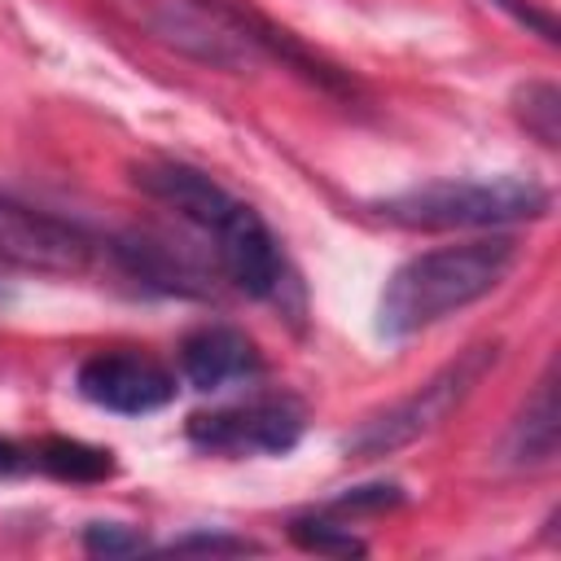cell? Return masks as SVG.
Returning <instances> with one entry per match:
<instances>
[{
    "label": "cell",
    "instance_id": "cell-6",
    "mask_svg": "<svg viewBox=\"0 0 561 561\" xmlns=\"http://www.w3.org/2000/svg\"><path fill=\"white\" fill-rule=\"evenodd\" d=\"M206 237H215L219 267L228 272V280L237 289H245L250 298H276L285 289L289 272H285L280 241L272 237V228L259 219L254 206L237 202Z\"/></svg>",
    "mask_w": 561,
    "mask_h": 561
},
{
    "label": "cell",
    "instance_id": "cell-5",
    "mask_svg": "<svg viewBox=\"0 0 561 561\" xmlns=\"http://www.w3.org/2000/svg\"><path fill=\"white\" fill-rule=\"evenodd\" d=\"M0 259L13 267H26V272L70 276V272L88 267L92 241L75 224L0 193Z\"/></svg>",
    "mask_w": 561,
    "mask_h": 561
},
{
    "label": "cell",
    "instance_id": "cell-16",
    "mask_svg": "<svg viewBox=\"0 0 561 561\" xmlns=\"http://www.w3.org/2000/svg\"><path fill=\"white\" fill-rule=\"evenodd\" d=\"M167 552H219V557H237V552H259V543L237 539V535H210V530H193L167 543Z\"/></svg>",
    "mask_w": 561,
    "mask_h": 561
},
{
    "label": "cell",
    "instance_id": "cell-1",
    "mask_svg": "<svg viewBox=\"0 0 561 561\" xmlns=\"http://www.w3.org/2000/svg\"><path fill=\"white\" fill-rule=\"evenodd\" d=\"M517 263L513 237H478L460 245H438L403 267L390 272L381 302H377V329L386 337H412L451 311L486 298Z\"/></svg>",
    "mask_w": 561,
    "mask_h": 561
},
{
    "label": "cell",
    "instance_id": "cell-11",
    "mask_svg": "<svg viewBox=\"0 0 561 561\" xmlns=\"http://www.w3.org/2000/svg\"><path fill=\"white\" fill-rule=\"evenodd\" d=\"M557 438H561V412H557V364H548V373L539 377L535 394L526 399V408L517 412V421L508 425L504 438V460L517 469H535L548 465L557 456Z\"/></svg>",
    "mask_w": 561,
    "mask_h": 561
},
{
    "label": "cell",
    "instance_id": "cell-10",
    "mask_svg": "<svg viewBox=\"0 0 561 561\" xmlns=\"http://www.w3.org/2000/svg\"><path fill=\"white\" fill-rule=\"evenodd\" d=\"M180 368L193 390H219L245 373H259V351L241 329L206 324L180 342Z\"/></svg>",
    "mask_w": 561,
    "mask_h": 561
},
{
    "label": "cell",
    "instance_id": "cell-4",
    "mask_svg": "<svg viewBox=\"0 0 561 561\" xmlns=\"http://www.w3.org/2000/svg\"><path fill=\"white\" fill-rule=\"evenodd\" d=\"M307 412L294 394H259L232 408L188 416V438L224 456H280L302 438Z\"/></svg>",
    "mask_w": 561,
    "mask_h": 561
},
{
    "label": "cell",
    "instance_id": "cell-8",
    "mask_svg": "<svg viewBox=\"0 0 561 561\" xmlns=\"http://www.w3.org/2000/svg\"><path fill=\"white\" fill-rule=\"evenodd\" d=\"M131 180H136L140 193H149L153 202L171 206L180 219L197 224L202 232H210V228L237 206V197H232L215 175H206L202 167L175 162V158L136 162V167H131Z\"/></svg>",
    "mask_w": 561,
    "mask_h": 561
},
{
    "label": "cell",
    "instance_id": "cell-13",
    "mask_svg": "<svg viewBox=\"0 0 561 561\" xmlns=\"http://www.w3.org/2000/svg\"><path fill=\"white\" fill-rule=\"evenodd\" d=\"M513 114L517 123L543 145V149H557L561 145V88L548 83V79H530L513 92Z\"/></svg>",
    "mask_w": 561,
    "mask_h": 561
},
{
    "label": "cell",
    "instance_id": "cell-2",
    "mask_svg": "<svg viewBox=\"0 0 561 561\" xmlns=\"http://www.w3.org/2000/svg\"><path fill=\"white\" fill-rule=\"evenodd\" d=\"M552 193L522 175L491 180H430L377 202V215L412 232H460V228H500L522 219H543Z\"/></svg>",
    "mask_w": 561,
    "mask_h": 561
},
{
    "label": "cell",
    "instance_id": "cell-17",
    "mask_svg": "<svg viewBox=\"0 0 561 561\" xmlns=\"http://www.w3.org/2000/svg\"><path fill=\"white\" fill-rule=\"evenodd\" d=\"M399 500H403L399 486H359V491L333 500V508L337 513H381V508H394Z\"/></svg>",
    "mask_w": 561,
    "mask_h": 561
},
{
    "label": "cell",
    "instance_id": "cell-19",
    "mask_svg": "<svg viewBox=\"0 0 561 561\" xmlns=\"http://www.w3.org/2000/svg\"><path fill=\"white\" fill-rule=\"evenodd\" d=\"M22 465H26L22 447H18V443H9V438H0V473H18Z\"/></svg>",
    "mask_w": 561,
    "mask_h": 561
},
{
    "label": "cell",
    "instance_id": "cell-14",
    "mask_svg": "<svg viewBox=\"0 0 561 561\" xmlns=\"http://www.w3.org/2000/svg\"><path fill=\"white\" fill-rule=\"evenodd\" d=\"M289 539L298 548H307V552H320V557H364L368 552L364 539H355L346 526H333L324 517H298V522H289Z\"/></svg>",
    "mask_w": 561,
    "mask_h": 561
},
{
    "label": "cell",
    "instance_id": "cell-9",
    "mask_svg": "<svg viewBox=\"0 0 561 561\" xmlns=\"http://www.w3.org/2000/svg\"><path fill=\"white\" fill-rule=\"evenodd\" d=\"M149 26H153L167 44H175V48H184V53H193V57L219 66V70H241V66H250V48H254V44H250L228 18H215V13H206V9L167 0V4L153 9Z\"/></svg>",
    "mask_w": 561,
    "mask_h": 561
},
{
    "label": "cell",
    "instance_id": "cell-18",
    "mask_svg": "<svg viewBox=\"0 0 561 561\" xmlns=\"http://www.w3.org/2000/svg\"><path fill=\"white\" fill-rule=\"evenodd\" d=\"M491 4H500V9H508L522 26H530L535 35H543L548 44H557V22H552V13H539L535 4H526V0H491Z\"/></svg>",
    "mask_w": 561,
    "mask_h": 561
},
{
    "label": "cell",
    "instance_id": "cell-12",
    "mask_svg": "<svg viewBox=\"0 0 561 561\" xmlns=\"http://www.w3.org/2000/svg\"><path fill=\"white\" fill-rule=\"evenodd\" d=\"M35 465L61 482H101L114 473V460L110 451L101 447H88L79 438H44L35 447Z\"/></svg>",
    "mask_w": 561,
    "mask_h": 561
},
{
    "label": "cell",
    "instance_id": "cell-3",
    "mask_svg": "<svg viewBox=\"0 0 561 561\" xmlns=\"http://www.w3.org/2000/svg\"><path fill=\"white\" fill-rule=\"evenodd\" d=\"M500 359V342H478L469 351H460L451 364H443L430 381H421L412 394H403L399 403H390L386 412L368 416L351 438H346V456L351 460H377L390 456L425 434H434L473 390L478 381L495 368Z\"/></svg>",
    "mask_w": 561,
    "mask_h": 561
},
{
    "label": "cell",
    "instance_id": "cell-7",
    "mask_svg": "<svg viewBox=\"0 0 561 561\" xmlns=\"http://www.w3.org/2000/svg\"><path fill=\"white\" fill-rule=\"evenodd\" d=\"M79 394L105 412L145 416L175 399V377L145 355H92L75 377Z\"/></svg>",
    "mask_w": 561,
    "mask_h": 561
},
{
    "label": "cell",
    "instance_id": "cell-15",
    "mask_svg": "<svg viewBox=\"0 0 561 561\" xmlns=\"http://www.w3.org/2000/svg\"><path fill=\"white\" fill-rule=\"evenodd\" d=\"M83 548L92 557H136L145 552V539L131 530V526H118V522H92L83 530Z\"/></svg>",
    "mask_w": 561,
    "mask_h": 561
}]
</instances>
